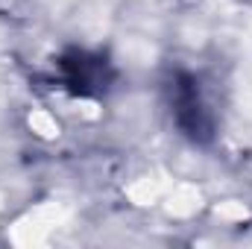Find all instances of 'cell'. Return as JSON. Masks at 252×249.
<instances>
[{
    "instance_id": "obj_1",
    "label": "cell",
    "mask_w": 252,
    "mask_h": 249,
    "mask_svg": "<svg viewBox=\"0 0 252 249\" xmlns=\"http://www.w3.org/2000/svg\"><path fill=\"white\" fill-rule=\"evenodd\" d=\"M170 103H173V115H176V124L188 132L193 141H208L211 138V115L199 97V88H196V79L193 76H176L173 85H170Z\"/></svg>"
},
{
    "instance_id": "obj_2",
    "label": "cell",
    "mask_w": 252,
    "mask_h": 249,
    "mask_svg": "<svg viewBox=\"0 0 252 249\" xmlns=\"http://www.w3.org/2000/svg\"><path fill=\"white\" fill-rule=\"evenodd\" d=\"M64 67V79L73 91L79 94H94V91H103L109 85V70L103 59H94V56H85V53H73L62 59Z\"/></svg>"
}]
</instances>
